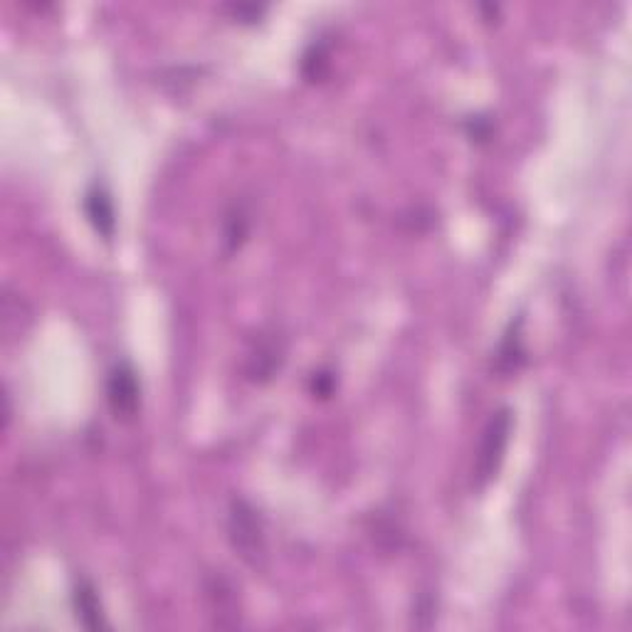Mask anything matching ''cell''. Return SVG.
I'll return each instance as SVG.
<instances>
[{"mask_svg": "<svg viewBox=\"0 0 632 632\" xmlns=\"http://www.w3.org/2000/svg\"><path fill=\"white\" fill-rule=\"evenodd\" d=\"M228 536L233 549L240 553L242 561L250 566H260L265 558V531H262L260 516L242 499H235L228 516Z\"/></svg>", "mask_w": 632, "mask_h": 632, "instance_id": "cell-1", "label": "cell"}, {"mask_svg": "<svg viewBox=\"0 0 632 632\" xmlns=\"http://www.w3.org/2000/svg\"><path fill=\"white\" fill-rule=\"evenodd\" d=\"M512 410L502 408L497 413H492L489 423L484 425L482 442H479V452H477V465H474V472H477V482L484 484L487 479H492L497 474L499 465L504 460V452H507L509 445V435H512Z\"/></svg>", "mask_w": 632, "mask_h": 632, "instance_id": "cell-2", "label": "cell"}, {"mask_svg": "<svg viewBox=\"0 0 632 632\" xmlns=\"http://www.w3.org/2000/svg\"><path fill=\"white\" fill-rule=\"evenodd\" d=\"M107 400L112 413L121 420L134 418L141 403V386L131 363H117L107 378Z\"/></svg>", "mask_w": 632, "mask_h": 632, "instance_id": "cell-3", "label": "cell"}, {"mask_svg": "<svg viewBox=\"0 0 632 632\" xmlns=\"http://www.w3.org/2000/svg\"><path fill=\"white\" fill-rule=\"evenodd\" d=\"M84 215H87L92 228L104 240H112L114 230H117V213H114V203L107 188L99 186V183L87 188V193H84Z\"/></svg>", "mask_w": 632, "mask_h": 632, "instance_id": "cell-4", "label": "cell"}, {"mask_svg": "<svg viewBox=\"0 0 632 632\" xmlns=\"http://www.w3.org/2000/svg\"><path fill=\"white\" fill-rule=\"evenodd\" d=\"M72 605H75V615L79 623L89 630H102L107 628V620H104L102 600H99L97 588L92 581H79L72 593Z\"/></svg>", "mask_w": 632, "mask_h": 632, "instance_id": "cell-5", "label": "cell"}, {"mask_svg": "<svg viewBox=\"0 0 632 632\" xmlns=\"http://www.w3.org/2000/svg\"><path fill=\"white\" fill-rule=\"evenodd\" d=\"M282 358V349H277L275 341H260L250 356L252 381H267V378H272V373H275V368H279Z\"/></svg>", "mask_w": 632, "mask_h": 632, "instance_id": "cell-6", "label": "cell"}, {"mask_svg": "<svg viewBox=\"0 0 632 632\" xmlns=\"http://www.w3.org/2000/svg\"><path fill=\"white\" fill-rule=\"evenodd\" d=\"M519 324L521 321H516V326L512 324V329L504 334L502 346H499L497 366H499V371H504V373L516 371V368H519L526 358L524 344H521V336H519Z\"/></svg>", "mask_w": 632, "mask_h": 632, "instance_id": "cell-7", "label": "cell"}, {"mask_svg": "<svg viewBox=\"0 0 632 632\" xmlns=\"http://www.w3.org/2000/svg\"><path fill=\"white\" fill-rule=\"evenodd\" d=\"M334 383V376H329V373H314L312 391L316 395H321V398H329V395L334 393Z\"/></svg>", "mask_w": 632, "mask_h": 632, "instance_id": "cell-8", "label": "cell"}]
</instances>
